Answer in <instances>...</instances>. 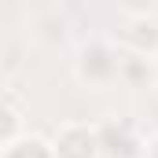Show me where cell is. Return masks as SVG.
<instances>
[{
	"mask_svg": "<svg viewBox=\"0 0 158 158\" xmlns=\"http://www.w3.org/2000/svg\"><path fill=\"white\" fill-rule=\"evenodd\" d=\"M121 52L110 33H92L74 48L70 74L85 92H110L121 81Z\"/></svg>",
	"mask_w": 158,
	"mask_h": 158,
	"instance_id": "obj_1",
	"label": "cell"
},
{
	"mask_svg": "<svg viewBox=\"0 0 158 158\" xmlns=\"http://www.w3.org/2000/svg\"><path fill=\"white\" fill-rule=\"evenodd\" d=\"M99 125V147L103 158H147L155 151L151 132L129 114H107Z\"/></svg>",
	"mask_w": 158,
	"mask_h": 158,
	"instance_id": "obj_2",
	"label": "cell"
},
{
	"mask_svg": "<svg viewBox=\"0 0 158 158\" xmlns=\"http://www.w3.org/2000/svg\"><path fill=\"white\" fill-rule=\"evenodd\" d=\"M118 40L121 52H136V55H158V15L147 7H121V22L110 33Z\"/></svg>",
	"mask_w": 158,
	"mask_h": 158,
	"instance_id": "obj_3",
	"label": "cell"
},
{
	"mask_svg": "<svg viewBox=\"0 0 158 158\" xmlns=\"http://www.w3.org/2000/svg\"><path fill=\"white\" fill-rule=\"evenodd\" d=\"M52 151L55 158H103L99 147V125L85 118H66L52 129Z\"/></svg>",
	"mask_w": 158,
	"mask_h": 158,
	"instance_id": "obj_4",
	"label": "cell"
},
{
	"mask_svg": "<svg viewBox=\"0 0 158 158\" xmlns=\"http://www.w3.org/2000/svg\"><path fill=\"white\" fill-rule=\"evenodd\" d=\"M26 37L40 48H59L70 40V15L59 4H44L26 15Z\"/></svg>",
	"mask_w": 158,
	"mask_h": 158,
	"instance_id": "obj_5",
	"label": "cell"
},
{
	"mask_svg": "<svg viewBox=\"0 0 158 158\" xmlns=\"http://www.w3.org/2000/svg\"><path fill=\"white\" fill-rule=\"evenodd\" d=\"M121 88H132V92H143V88H158V70L151 55H136V52H125L121 55Z\"/></svg>",
	"mask_w": 158,
	"mask_h": 158,
	"instance_id": "obj_6",
	"label": "cell"
},
{
	"mask_svg": "<svg viewBox=\"0 0 158 158\" xmlns=\"http://www.w3.org/2000/svg\"><path fill=\"white\" fill-rule=\"evenodd\" d=\"M26 114H30V107H26L22 92L7 81V88H4V143L26 136Z\"/></svg>",
	"mask_w": 158,
	"mask_h": 158,
	"instance_id": "obj_7",
	"label": "cell"
},
{
	"mask_svg": "<svg viewBox=\"0 0 158 158\" xmlns=\"http://www.w3.org/2000/svg\"><path fill=\"white\" fill-rule=\"evenodd\" d=\"M0 158H55L52 151V136H37V132H26L11 143H0Z\"/></svg>",
	"mask_w": 158,
	"mask_h": 158,
	"instance_id": "obj_8",
	"label": "cell"
},
{
	"mask_svg": "<svg viewBox=\"0 0 158 158\" xmlns=\"http://www.w3.org/2000/svg\"><path fill=\"white\" fill-rule=\"evenodd\" d=\"M19 66H22V40H7L4 44V74L15 77Z\"/></svg>",
	"mask_w": 158,
	"mask_h": 158,
	"instance_id": "obj_9",
	"label": "cell"
},
{
	"mask_svg": "<svg viewBox=\"0 0 158 158\" xmlns=\"http://www.w3.org/2000/svg\"><path fill=\"white\" fill-rule=\"evenodd\" d=\"M147 158H158V143H155V151H151V155H147Z\"/></svg>",
	"mask_w": 158,
	"mask_h": 158,
	"instance_id": "obj_10",
	"label": "cell"
},
{
	"mask_svg": "<svg viewBox=\"0 0 158 158\" xmlns=\"http://www.w3.org/2000/svg\"><path fill=\"white\" fill-rule=\"evenodd\" d=\"M155 70H158V55H155Z\"/></svg>",
	"mask_w": 158,
	"mask_h": 158,
	"instance_id": "obj_11",
	"label": "cell"
}]
</instances>
